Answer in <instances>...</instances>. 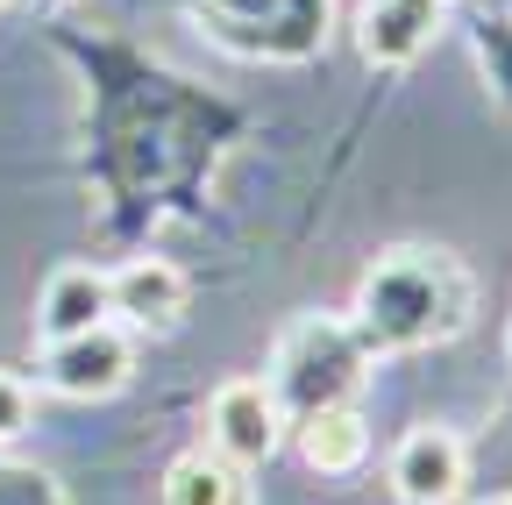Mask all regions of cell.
<instances>
[{
  "label": "cell",
  "mask_w": 512,
  "mask_h": 505,
  "mask_svg": "<svg viewBox=\"0 0 512 505\" xmlns=\"http://www.w3.org/2000/svg\"><path fill=\"white\" fill-rule=\"evenodd\" d=\"M470 306H477V285L448 249H392L363 271L349 328L370 356H406V349H434L448 335H463Z\"/></svg>",
  "instance_id": "cell-1"
},
{
  "label": "cell",
  "mask_w": 512,
  "mask_h": 505,
  "mask_svg": "<svg viewBox=\"0 0 512 505\" xmlns=\"http://www.w3.org/2000/svg\"><path fill=\"white\" fill-rule=\"evenodd\" d=\"M363 363H370V349L356 342L349 321L306 313V321H292V328L278 335V356H271V377H264V385H271V399H278V413H285V427H292V420H306V413H320V406L356 399Z\"/></svg>",
  "instance_id": "cell-2"
},
{
  "label": "cell",
  "mask_w": 512,
  "mask_h": 505,
  "mask_svg": "<svg viewBox=\"0 0 512 505\" xmlns=\"http://www.w3.org/2000/svg\"><path fill=\"white\" fill-rule=\"evenodd\" d=\"M207 36L256 65H306L328 43V0H192Z\"/></svg>",
  "instance_id": "cell-3"
},
{
  "label": "cell",
  "mask_w": 512,
  "mask_h": 505,
  "mask_svg": "<svg viewBox=\"0 0 512 505\" xmlns=\"http://www.w3.org/2000/svg\"><path fill=\"white\" fill-rule=\"evenodd\" d=\"M128 377H136V342L114 321H100L86 335H64V342H43V385L57 399H114Z\"/></svg>",
  "instance_id": "cell-4"
},
{
  "label": "cell",
  "mask_w": 512,
  "mask_h": 505,
  "mask_svg": "<svg viewBox=\"0 0 512 505\" xmlns=\"http://www.w3.org/2000/svg\"><path fill=\"white\" fill-rule=\"evenodd\" d=\"M278 441H285V413H278L271 385L264 377H228L207 406V449L228 456L235 470H256L278 456Z\"/></svg>",
  "instance_id": "cell-5"
},
{
  "label": "cell",
  "mask_w": 512,
  "mask_h": 505,
  "mask_svg": "<svg viewBox=\"0 0 512 505\" xmlns=\"http://www.w3.org/2000/svg\"><path fill=\"white\" fill-rule=\"evenodd\" d=\"M441 15H448V0H363V15H356L363 65H377V72L413 65V57L441 36Z\"/></svg>",
  "instance_id": "cell-6"
},
{
  "label": "cell",
  "mask_w": 512,
  "mask_h": 505,
  "mask_svg": "<svg viewBox=\"0 0 512 505\" xmlns=\"http://www.w3.org/2000/svg\"><path fill=\"white\" fill-rule=\"evenodd\" d=\"M463 441L448 434V427H413L399 449H392V491L406 505H456L463 498Z\"/></svg>",
  "instance_id": "cell-7"
},
{
  "label": "cell",
  "mask_w": 512,
  "mask_h": 505,
  "mask_svg": "<svg viewBox=\"0 0 512 505\" xmlns=\"http://www.w3.org/2000/svg\"><path fill=\"white\" fill-rule=\"evenodd\" d=\"M185 271L171 257H128L114 278H107V306L121 313L128 328H178L185 313Z\"/></svg>",
  "instance_id": "cell-8"
},
{
  "label": "cell",
  "mask_w": 512,
  "mask_h": 505,
  "mask_svg": "<svg viewBox=\"0 0 512 505\" xmlns=\"http://www.w3.org/2000/svg\"><path fill=\"white\" fill-rule=\"evenodd\" d=\"M114 321V306H107V271L93 264H64L50 285H43V306H36V335L43 342H64V335H86Z\"/></svg>",
  "instance_id": "cell-9"
},
{
  "label": "cell",
  "mask_w": 512,
  "mask_h": 505,
  "mask_svg": "<svg viewBox=\"0 0 512 505\" xmlns=\"http://www.w3.org/2000/svg\"><path fill=\"white\" fill-rule=\"evenodd\" d=\"M292 434H299V463H306L313 477H349V470L370 456V427H363L356 399L320 406V413L292 420Z\"/></svg>",
  "instance_id": "cell-10"
},
{
  "label": "cell",
  "mask_w": 512,
  "mask_h": 505,
  "mask_svg": "<svg viewBox=\"0 0 512 505\" xmlns=\"http://www.w3.org/2000/svg\"><path fill=\"white\" fill-rule=\"evenodd\" d=\"M164 505H249V477L214 449H192L164 470Z\"/></svg>",
  "instance_id": "cell-11"
},
{
  "label": "cell",
  "mask_w": 512,
  "mask_h": 505,
  "mask_svg": "<svg viewBox=\"0 0 512 505\" xmlns=\"http://www.w3.org/2000/svg\"><path fill=\"white\" fill-rule=\"evenodd\" d=\"M477 57H484L498 100L512 107V15H484V22H477Z\"/></svg>",
  "instance_id": "cell-12"
},
{
  "label": "cell",
  "mask_w": 512,
  "mask_h": 505,
  "mask_svg": "<svg viewBox=\"0 0 512 505\" xmlns=\"http://www.w3.org/2000/svg\"><path fill=\"white\" fill-rule=\"evenodd\" d=\"M29 427H36V392L22 385V377L0 370V441H15V434H29Z\"/></svg>",
  "instance_id": "cell-13"
},
{
  "label": "cell",
  "mask_w": 512,
  "mask_h": 505,
  "mask_svg": "<svg viewBox=\"0 0 512 505\" xmlns=\"http://www.w3.org/2000/svg\"><path fill=\"white\" fill-rule=\"evenodd\" d=\"M0 505H64L43 470H0Z\"/></svg>",
  "instance_id": "cell-14"
},
{
  "label": "cell",
  "mask_w": 512,
  "mask_h": 505,
  "mask_svg": "<svg viewBox=\"0 0 512 505\" xmlns=\"http://www.w3.org/2000/svg\"><path fill=\"white\" fill-rule=\"evenodd\" d=\"M477 505H512V491H491V498H477Z\"/></svg>",
  "instance_id": "cell-15"
},
{
  "label": "cell",
  "mask_w": 512,
  "mask_h": 505,
  "mask_svg": "<svg viewBox=\"0 0 512 505\" xmlns=\"http://www.w3.org/2000/svg\"><path fill=\"white\" fill-rule=\"evenodd\" d=\"M505 363H512V328H505Z\"/></svg>",
  "instance_id": "cell-16"
},
{
  "label": "cell",
  "mask_w": 512,
  "mask_h": 505,
  "mask_svg": "<svg viewBox=\"0 0 512 505\" xmlns=\"http://www.w3.org/2000/svg\"><path fill=\"white\" fill-rule=\"evenodd\" d=\"M0 8H8V0H0Z\"/></svg>",
  "instance_id": "cell-17"
},
{
  "label": "cell",
  "mask_w": 512,
  "mask_h": 505,
  "mask_svg": "<svg viewBox=\"0 0 512 505\" xmlns=\"http://www.w3.org/2000/svg\"><path fill=\"white\" fill-rule=\"evenodd\" d=\"M50 8H57V0H50Z\"/></svg>",
  "instance_id": "cell-18"
}]
</instances>
